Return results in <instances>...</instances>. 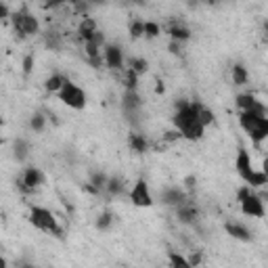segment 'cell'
<instances>
[{"label": "cell", "mask_w": 268, "mask_h": 268, "mask_svg": "<svg viewBox=\"0 0 268 268\" xmlns=\"http://www.w3.org/2000/svg\"><path fill=\"white\" fill-rule=\"evenodd\" d=\"M161 34V28L155 21H145V38H157Z\"/></svg>", "instance_id": "31"}, {"label": "cell", "mask_w": 268, "mask_h": 268, "mask_svg": "<svg viewBox=\"0 0 268 268\" xmlns=\"http://www.w3.org/2000/svg\"><path fill=\"white\" fill-rule=\"evenodd\" d=\"M57 97H59V101H63V103H65L67 107H71V109H75V111L84 109V107H86V101H88L86 93L82 91L78 84H73L69 78L65 80V84H63L61 93H59Z\"/></svg>", "instance_id": "7"}, {"label": "cell", "mask_w": 268, "mask_h": 268, "mask_svg": "<svg viewBox=\"0 0 268 268\" xmlns=\"http://www.w3.org/2000/svg\"><path fill=\"white\" fill-rule=\"evenodd\" d=\"M237 107H239V113H262V116H266V107L264 103H260V101L253 97L251 93H243V95H239L237 97Z\"/></svg>", "instance_id": "9"}, {"label": "cell", "mask_w": 268, "mask_h": 268, "mask_svg": "<svg viewBox=\"0 0 268 268\" xmlns=\"http://www.w3.org/2000/svg\"><path fill=\"white\" fill-rule=\"evenodd\" d=\"M264 32H266V34H268V19H266V21H264Z\"/></svg>", "instance_id": "41"}, {"label": "cell", "mask_w": 268, "mask_h": 268, "mask_svg": "<svg viewBox=\"0 0 268 268\" xmlns=\"http://www.w3.org/2000/svg\"><path fill=\"white\" fill-rule=\"evenodd\" d=\"M13 30H15L21 38L25 36H36L38 32H40V21H38V17H34L32 13L28 11V7H21L19 11L13 13Z\"/></svg>", "instance_id": "6"}, {"label": "cell", "mask_w": 268, "mask_h": 268, "mask_svg": "<svg viewBox=\"0 0 268 268\" xmlns=\"http://www.w3.org/2000/svg\"><path fill=\"white\" fill-rule=\"evenodd\" d=\"M143 107V97H140L136 91H126L122 97V109L126 116H136Z\"/></svg>", "instance_id": "12"}, {"label": "cell", "mask_w": 268, "mask_h": 268, "mask_svg": "<svg viewBox=\"0 0 268 268\" xmlns=\"http://www.w3.org/2000/svg\"><path fill=\"white\" fill-rule=\"evenodd\" d=\"M199 109L201 103H189L187 99H178L176 101V111H174V126L181 132L183 138L187 140H199L206 134V126L199 122Z\"/></svg>", "instance_id": "1"}, {"label": "cell", "mask_w": 268, "mask_h": 268, "mask_svg": "<svg viewBox=\"0 0 268 268\" xmlns=\"http://www.w3.org/2000/svg\"><path fill=\"white\" fill-rule=\"evenodd\" d=\"M111 224H113V214H111L109 210L101 212V214L97 216V222H95V226L99 228V231H109V228H111Z\"/></svg>", "instance_id": "25"}, {"label": "cell", "mask_w": 268, "mask_h": 268, "mask_svg": "<svg viewBox=\"0 0 268 268\" xmlns=\"http://www.w3.org/2000/svg\"><path fill=\"white\" fill-rule=\"evenodd\" d=\"M224 231H226V235H231L237 241H243V243H249V241L253 239L251 233L247 231L243 224H239V222H226L224 224Z\"/></svg>", "instance_id": "16"}, {"label": "cell", "mask_w": 268, "mask_h": 268, "mask_svg": "<svg viewBox=\"0 0 268 268\" xmlns=\"http://www.w3.org/2000/svg\"><path fill=\"white\" fill-rule=\"evenodd\" d=\"M201 260H203V256H201V253H193V256H191V258H189V262H191V264H193L195 268L199 266V262H201Z\"/></svg>", "instance_id": "37"}, {"label": "cell", "mask_w": 268, "mask_h": 268, "mask_svg": "<svg viewBox=\"0 0 268 268\" xmlns=\"http://www.w3.org/2000/svg\"><path fill=\"white\" fill-rule=\"evenodd\" d=\"M168 36H170V40L185 44L191 40V30H189V25H185V21H172L168 25Z\"/></svg>", "instance_id": "14"}, {"label": "cell", "mask_w": 268, "mask_h": 268, "mask_svg": "<svg viewBox=\"0 0 268 268\" xmlns=\"http://www.w3.org/2000/svg\"><path fill=\"white\" fill-rule=\"evenodd\" d=\"M181 48H183L181 42H174V40L170 42V53H172V55H181Z\"/></svg>", "instance_id": "36"}, {"label": "cell", "mask_w": 268, "mask_h": 268, "mask_svg": "<svg viewBox=\"0 0 268 268\" xmlns=\"http://www.w3.org/2000/svg\"><path fill=\"white\" fill-rule=\"evenodd\" d=\"M0 268H9V262H7V258H0Z\"/></svg>", "instance_id": "40"}, {"label": "cell", "mask_w": 268, "mask_h": 268, "mask_svg": "<svg viewBox=\"0 0 268 268\" xmlns=\"http://www.w3.org/2000/svg\"><path fill=\"white\" fill-rule=\"evenodd\" d=\"M21 67H23V73H25V75H30L32 69H34V55H25V57H23V63H21Z\"/></svg>", "instance_id": "32"}, {"label": "cell", "mask_w": 268, "mask_h": 268, "mask_svg": "<svg viewBox=\"0 0 268 268\" xmlns=\"http://www.w3.org/2000/svg\"><path fill=\"white\" fill-rule=\"evenodd\" d=\"M199 122L206 126H212L214 124V111L210 109V107H206V105H201V109H199Z\"/></svg>", "instance_id": "30"}, {"label": "cell", "mask_w": 268, "mask_h": 268, "mask_svg": "<svg viewBox=\"0 0 268 268\" xmlns=\"http://www.w3.org/2000/svg\"><path fill=\"white\" fill-rule=\"evenodd\" d=\"M130 201L136 208H151L153 206V195H151V189H149L145 178H138L134 183V187L130 191Z\"/></svg>", "instance_id": "8"}, {"label": "cell", "mask_w": 268, "mask_h": 268, "mask_svg": "<svg viewBox=\"0 0 268 268\" xmlns=\"http://www.w3.org/2000/svg\"><path fill=\"white\" fill-rule=\"evenodd\" d=\"M107 183H109V178H107L103 172H93V174H91V183H88V185H93V187L99 191V193H101V191L107 189Z\"/></svg>", "instance_id": "27"}, {"label": "cell", "mask_w": 268, "mask_h": 268, "mask_svg": "<svg viewBox=\"0 0 268 268\" xmlns=\"http://www.w3.org/2000/svg\"><path fill=\"white\" fill-rule=\"evenodd\" d=\"M187 199H189V197H187V191L181 189V187H168V189L161 191V201L165 203V206L178 208V206H183Z\"/></svg>", "instance_id": "13"}, {"label": "cell", "mask_w": 268, "mask_h": 268, "mask_svg": "<svg viewBox=\"0 0 268 268\" xmlns=\"http://www.w3.org/2000/svg\"><path fill=\"white\" fill-rule=\"evenodd\" d=\"M231 75H233V84L235 86H245L247 80H249V73H247L243 63H235L233 69H231Z\"/></svg>", "instance_id": "20"}, {"label": "cell", "mask_w": 268, "mask_h": 268, "mask_svg": "<svg viewBox=\"0 0 268 268\" xmlns=\"http://www.w3.org/2000/svg\"><path fill=\"white\" fill-rule=\"evenodd\" d=\"M73 9L78 11V13H82V17H86V11L91 9V7H88L86 3H75V5H73Z\"/></svg>", "instance_id": "35"}, {"label": "cell", "mask_w": 268, "mask_h": 268, "mask_svg": "<svg viewBox=\"0 0 268 268\" xmlns=\"http://www.w3.org/2000/svg\"><path fill=\"white\" fill-rule=\"evenodd\" d=\"M97 32H99L97 21H95L93 17H88V15L82 17V21H80V25H78V36H80V40H82V42H88Z\"/></svg>", "instance_id": "17"}, {"label": "cell", "mask_w": 268, "mask_h": 268, "mask_svg": "<svg viewBox=\"0 0 268 268\" xmlns=\"http://www.w3.org/2000/svg\"><path fill=\"white\" fill-rule=\"evenodd\" d=\"M124 86H126V91H136V86H138V73H134L132 69H126Z\"/></svg>", "instance_id": "29"}, {"label": "cell", "mask_w": 268, "mask_h": 268, "mask_svg": "<svg viewBox=\"0 0 268 268\" xmlns=\"http://www.w3.org/2000/svg\"><path fill=\"white\" fill-rule=\"evenodd\" d=\"M65 75H61V73H53L50 78H46L44 80V91L46 93H50V95H59L61 93V88H63V84H65Z\"/></svg>", "instance_id": "19"}, {"label": "cell", "mask_w": 268, "mask_h": 268, "mask_svg": "<svg viewBox=\"0 0 268 268\" xmlns=\"http://www.w3.org/2000/svg\"><path fill=\"white\" fill-rule=\"evenodd\" d=\"M28 151H30V147H28V143H25L23 138L13 140V155H15L17 161H23L25 157H28Z\"/></svg>", "instance_id": "24"}, {"label": "cell", "mask_w": 268, "mask_h": 268, "mask_svg": "<svg viewBox=\"0 0 268 268\" xmlns=\"http://www.w3.org/2000/svg\"><path fill=\"white\" fill-rule=\"evenodd\" d=\"M128 69H132L134 73H138V75H143V73H147V69H149V63H147V59H143V57H132L130 61H128Z\"/></svg>", "instance_id": "26"}, {"label": "cell", "mask_w": 268, "mask_h": 268, "mask_svg": "<svg viewBox=\"0 0 268 268\" xmlns=\"http://www.w3.org/2000/svg\"><path fill=\"white\" fill-rule=\"evenodd\" d=\"M30 128L34 130V132H42L44 128H46V116L42 111H36L34 116H32V120H30Z\"/></svg>", "instance_id": "28"}, {"label": "cell", "mask_w": 268, "mask_h": 268, "mask_svg": "<svg viewBox=\"0 0 268 268\" xmlns=\"http://www.w3.org/2000/svg\"><path fill=\"white\" fill-rule=\"evenodd\" d=\"M168 262H170V268H195L189 262V258H185L183 253H178L174 249L168 251Z\"/></svg>", "instance_id": "22"}, {"label": "cell", "mask_w": 268, "mask_h": 268, "mask_svg": "<svg viewBox=\"0 0 268 268\" xmlns=\"http://www.w3.org/2000/svg\"><path fill=\"white\" fill-rule=\"evenodd\" d=\"M103 61H105V65L113 71L124 69V50L118 44H107L105 50H103Z\"/></svg>", "instance_id": "10"}, {"label": "cell", "mask_w": 268, "mask_h": 268, "mask_svg": "<svg viewBox=\"0 0 268 268\" xmlns=\"http://www.w3.org/2000/svg\"><path fill=\"white\" fill-rule=\"evenodd\" d=\"M235 170L241 176V181L251 189H264L268 185V176L262 170H253V161H251V155L247 153V149H239L237 157H235Z\"/></svg>", "instance_id": "2"}, {"label": "cell", "mask_w": 268, "mask_h": 268, "mask_svg": "<svg viewBox=\"0 0 268 268\" xmlns=\"http://www.w3.org/2000/svg\"><path fill=\"white\" fill-rule=\"evenodd\" d=\"M176 216H178V222H183V224H195L199 220V210L197 206L191 199H187L183 206H178L176 208Z\"/></svg>", "instance_id": "11"}, {"label": "cell", "mask_w": 268, "mask_h": 268, "mask_svg": "<svg viewBox=\"0 0 268 268\" xmlns=\"http://www.w3.org/2000/svg\"><path fill=\"white\" fill-rule=\"evenodd\" d=\"M30 222H32V226H36L38 231H42V233H48L53 237H63L61 224L57 222L55 214L50 210H46V208L32 206V210H30Z\"/></svg>", "instance_id": "4"}, {"label": "cell", "mask_w": 268, "mask_h": 268, "mask_svg": "<svg viewBox=\"0 0 268 268\" xmlns=\"http://www.w3.org/2000/svg\"><path fill=\"white\" fill-rule=\"evenodd\" d=\"M183 185H185V191H195V185H197V178H195V176H187Z\"/></svg>", "instance_id": "34"}, {"label": "cell", "mask_w": 268, "mask_h": 268, "mask_svg": "<svg viewBox=\"0 0 268 268\" xmlns=\"http://www.w3.org/2000/svg\"><path fill=\"white\" fill-rule=\"evenodd\" d=\"M21 178H23L25 187L30 189V193H34L38 187L44 185V174L40 172V168H34V165H32V168H25L23 174H21Z\"/></svg>", "instance_id": "15"}, {"label": "cell", "mask_w": 268, "mask_h": 268, "mask_svg": "<svg viewBox=\"0 0 268 268\" xmlns=\"http://www.w3.org/2000/svg\"><path fill=\"white\" fill-rule=\"evenodd\" d=\"M15 268H36V266H34L32 262H17Z\"/></svg>", "instance_id": "38"}, {"label": "cell", "mask_w": 268, "mask_h": 268, "mask_svg": "<svg viewBox=\"0 0 268 268\" xmlns=\"http://www.w3.org/2000/svg\"><path fill=\"white\" fill-rule=\"evenodd\" d=\"M237 201L241 206V212H243L245 216H249V218H264V214H266L264 201L253 193L251 187H247V185L241 187L237 191Z\"/></svg>", "instance_id": "5"}, {"label": "cell", "mask_w": 268, "mask_h": 268, "mask_svg": "<svg viewBox=\"0 0 268 268\" xmlns=\"http://www.w3.org/2000/svg\"><path fill=\"white\" fill-rule=\"evenodd\" d=\"M266 116H268V107H266Z\"/></svg>", "instance_id": "42"}, {"label": "cell", "mask_w": 268, "mask_h": 268, "mask_svg": "<svg viewBox=\"0 0 268 268\" xmlns=\"http://www.w3.org/2000/svg\"><path fill=\"white\" fill-rule=\"evenodd\" d=\"M262 172L268 176V157H264V159H262Z\"/></svg>", "instance_id": "39"}, {"label": "cell", "mask_w": 268, "mask_h": 268, "mask_svg": "<svg viewBox=\"0 0 268 268\" xmlns=\"http://www.w3.org/2000/svg\"><path fill=\"white\" fill-rule=\"evenodd\" d=\"M105 191H107V193H109L111 197H120V195L124 193V191H126V183H124V178H122V176H111Z\"/></svg>", "instance_id": "21"}, {"label": "cell", "mask_w": 268, "mask_h": 268, "mask_svg": "<svg viewBox=\"0 0 268 268\" xmlns=\"http://www.w3.org/2000/svg\"><path fill=\"white\" fill-rule=\"evenodd\" d=\"M128 34L132 40H140V38H145V21L143 19H132L128 23Z\"/></svg>", "instance_id": "23"}, {"label": "cell", "mask_w": 268, "mask_h": 268, "mask_svg": "<svg viewBox=\"0 0 268 268\" xmlns=\"http://www.w3.org/2000/svg\"><path fill=\"white\" fill-rule=\"evenodd\" d=\"M11 17H13V13H11L9 5L7 3H0V19H11Z\"/></svg>", "instance_id": "33"}, {"label": "cell", "mask_w": 268, "mask_h": 268, "mask_svg": "<svg viewBox=\"0 0 268 268\" xmlns=\"http://www.w3.org/2000/svg\"><path fill=\"white\" fill-rule=\"evenodd\" d=\"M239 124L245 130V134L251 138V143L260 145L268 138V116L262 113H239Z\"/></svg>", "instance_id": "3"}, {"label": "cell", "mask_w": 268, "mask_h": 268, "mask_svg": "<svg viewBox=\"0 0 268 268\" xmlns=\"http://www.w3.org/2000/svg\"><path fill=\"white\" fill-rule=\"evenodd\" d=\"M128 147H130V151L138 153V155H143V153L149 151V140L143 134H138V132H130L128 134Z\"/></svg>", "instance_id": "18"}]
</instances>
